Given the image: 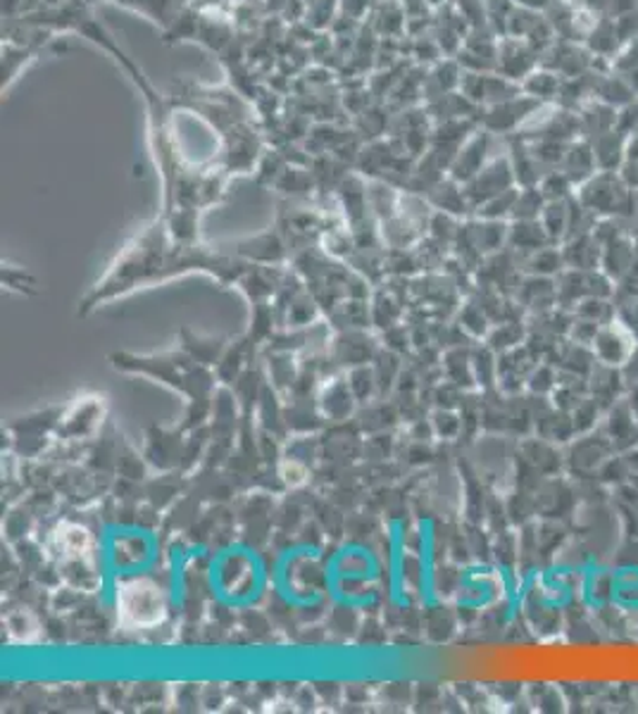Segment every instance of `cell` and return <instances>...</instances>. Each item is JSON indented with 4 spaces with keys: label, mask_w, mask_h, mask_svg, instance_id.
Segmentation results:
<instances>
[{
    "label": "cell",
    "mask_w": 638,
    "mask_h": 714,
    "mask_svg": "<svg viewBox=\"0 0 638 714\" xmlns=\"http://www.w3.org/2000/svg\"><path fill=\"white\" fill-rule=\"evenodd\" d=\"M634 334L621 324L619 319L610 322L605 329H598L596 340H594V350L600 357V363L608 367H621L629 363V357L634 353Z\"/></svg>",
    "instance_id": "1"
},
{
    "label": "cell",
    "mask_w": 638,
    "mask_h": 714,
    "mask_svg": "<svg viewBox=\"0 0 638 714\" xmlns=\"http://www.w3.org/2000/svg\"><path fill=\"white\" fill-rule=\"evenodd\" d=\"M517 3H525L529 8H538V6H544V0H517Z\"/></svg>",
    "instance_id": "3"
},
{
    "label": "cell",
    "mask_w": 638,
    "mask_h": 714,
    "mask_svg": "<svg viewBox=\"0 0 638 714\" xmlns=\"http://www.w3.org/2000/svg\"><path fill=\"white\" fill-rule=\"evenodd\" d=\"M627 371H629V375H636V379H638V348H634V353H631V357H629Z\"/></svg>",
    "instance_id": "2"
}]
</instances>
